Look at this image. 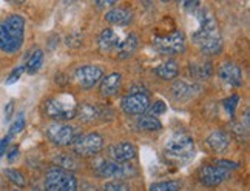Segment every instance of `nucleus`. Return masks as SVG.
<instances>
[{"label":"nucleus","instance_id":"f257e3e1","mask_svg":"<svg viewBox=\"0 0 250 191\" xmlns=\"http://www.w3.org/2000/svg\"><path fill=\"white\" fill-rule=\"evenodd\" d=\"M196 17L199 22V28L193 33L191 39L201 48V51L208 56H215L223 50V37H221L219 28L215 16L210 9L201 8L196 11Z\"/></svg>","mask_w":250,"mask_h":191},{"label":"nucleus","instance_id":"f03ea898","mask_svg":"<svg viewBox=\"0 0 250 191\" xmlns=\"http://www.w3.org/2000/svg\"><path fill=\"white\" fill-rule=\"evenodd\" d=\"M43 111L54 120H70L76 116L78 105L71 94H62L48 99L43 105Z\"/></svg>","mask_w":250,"mask_h":191},{"label":"nucleus","instance_id":"7ed1b4c3","mask_svg":"<svg viewBox=\"0 0 250 191\" xmlns=\"http://www.w3.org/2000/svg\"><path fill=\"white\" fill-rule=\"evenodd\" d=\"M166 153L173 160H187L195 154V140L187 133H175L166 143Z\"/></svg>","mask_w":250,"mask_h":191},{"label":"nucleus","instance_id":"20e7f679","mask_svg":"<svg viewBox=\"0 0 250 191\" xmlns=\"http://www.w3.org/2000/svg\"><path fill=\"white\" fill-rule=\"evenodd\" d=\"M45 191H78V180L70 171L51 168L45 176Z\"/></svg>","mask_w":250,"mask_h":191},{"label":"nucleus","instance_id":"39448f33","mask_svg":"<svg viewBox=\"0 0 250 191\" xmlns=\"http://www.w3.org/2000/svg\"><path fill=\"white\" fill-rule=\"evenodd\" d=\"M153 46L162 54H181L186 51V36L181 31H171L164 36H156L153 39Z\"/></svg>","mask_w":250,"mask_h":191},{"label":"nucleus","instance_id":"423d86ee","mask_svg":"<svg viewBox=\"0 0 250 191\" xmlns=\"http://www.w3.org/2000/svg\"><path fill=\"white\" fill-rule=\"evenodd\" d=\"M96 173H98V176L105 179L121 180L136 174V168L131 164H116L113 160H101L96 165Z\"/></svg>","mask_w":250,"mask_h":191},{"label":"nucleus","instance_id":"0eeeda50","mask_svg":"<svg viewBox=\"0 0 250 191\" xmlns=\"http://www.w3.org/2000/svg\"><path fill=\"white\" fill-rule=\"evenodd\" d=\"M150 108V97L146 88H133L122 100V110L128 114H144Z\"/></svg>","mask_w":250,"mask_h":191},{"label":"nucleus","instance_id":"6e6552de","mask_svg":"<svg viewBox=\"0 0 250 191\" xmlns=\"http://www.w3.org/2000/svg\"><path fill=\"white\" fill-rule=\"evenodd\" d=\"M104 147V139L98 133H88V134H83L76 137L73 142V150L78 156L82 157H91L102 150Z\"/></svg>","mask_w":250,"mask_h":191},{"label":"nucleus","instance_id":"1a4fd4ad","mask_svg":"<svg viewBox=\"0 0 250 191\" xmlns=\"http://www.w3.org/2000/svg\"><path fill=\"white\" fill-rule=\"evenodd\" d=\"M46 137L50 139L54 145L57 147H66L71 145L76 139V130L71 125H66V123H53V125L48 127L46 130Z\"/></svg>","mask_w":250,"mask_h":191},{"label":"nucleus","instance_id":"9d476101","mask_svg":"<svg viewBox=\"0 0 250 191\" xmlns=\"http://www.w3.org/2000/svg\"><path fill=\"white\" fill-rule=\"evenodd\" d=\"M104 76V70L98 65H85L81 68L76 70L74 77L82 88H93L96 83H98Z\"/></svg>","mask_w":250,"mask_h":191},{"label":"nucleus","instance_id":"9b49d317","mask_svg":"<svg viewBox=\"0 0 250 191\" xmlns=\"http://www.w3.org/2000/svg\"><path fill=\"white\" fill-rule=\"evenodd\" d=\"M2 25L5 28V31L8 33V36L13 39V42L19 48H22L23 39H25V19L19 14H13L6 17L2 22Z\"/></svg>","mask_w":250,"mask_h":191},{"label":"nucleus","instance_id":"f8f14e48","mask_svg":"<svg viewBox=\"0 0 250 191\" xmlns=\"http://www.w3.org/2000/svg\"><path fill=\"white\" fill-rule=\"evenodd\" d=\"M229 177H230V171L219 168L213 164L203 167L199 171V180L206 187H218L219 184H223L224 180H227Z\"/></svg>","mask_w":250,"mask_h":191},{"label":"nucleus","instance_id":"ddd939ff","mask_svg":"<svg viewBox=\"0 0 250 191\" xmlns=\"http://www.w3.org/2000/svg\"><path fill=\"white\" fill-rule=\"evenodd\" d=\"M136 154H138L136 147L130 142H121L110 148V156L113 162H116V164H130L136 157Z\"/></svg>","mask_w":250,"mask_h":191},{"label":"nucleus","instance_id":"4468645a","mask_svg":"<svg viewBox=\"0 0 250 191\" xmlns=\"http://www.w3.org/2000/svg\"><path fill=\"white\" fill-rule=\"evenodd\" d=\"M219 77L230 87H241L243 85V71L233 62H226L218 70Z\"/></svg>","mask_w":250,"mask_h":191},{"label":"nucleus","instance_id":"2eb2a0df","mask_svg":"<svg viewBox=\"0 0 250 191\" xmlns=\"http://www.w3.org/2000/svg\"><path fill=\"white\" fill-rule=\"evenodd\" d=\"M206 143L213 153H224L230 147V137L226 131L218 130L211 133V134H208V137L206 139Z\"/></svg>","mask_w":250,"mask_h":191},{"label":"nucleus","instance_id":"dca6fc26","mask_svg":"<svg viewBox=\"0 0 250 191\" xmlns=\"http://www.w3.org/2000/svg\"><path fill=\"white\" fill-rule=\"evenodd\" d=\"M105 20L111 25L125 26L131 23L133 13L128 8H113V9H108V13L105 14Z\"/></svg>","mask_w":250,"mask_h":191},{"label":"nucleus","instance_id":"f3484780","mask_svg":"<svg viewBox=\"0 0 250 191\" xmlns=\"http://www.w3.org/2000/svg\"><path fill=\"white\" fill-rule=\"evenodd\" d=\"M99 48L102 53H111L114 50H118L119 45H121V39H119V34L114 31V30H104L98 39Z\"/></svg>","mask_w":250,"mask_h":191},{"label":"nucleus","instance_id":"a211bd4d","mask_svg":"<svg viewBox=\"0 0 250 191\" xmlns=\"http://www.w3.org/2000/svg\"><path fill=\"white\" fill-rule=\"evenodd\" d=\"M198 93H199V88L196 85H190L184 80H178L173 83V87H171V94L176 100L191 99V97H195Z\"/></svg>","mask_w":250,"mask_h":191},{"label":"nucleus","instance_id":"6ab92c4d","mask_svg":"<svg viewBox=\"0 0 250 191\" xmlns=\"http://www.w3.org/2000/svg\"><path fill=\"white\" fill-rule=\"evenodd\" d=\"M122 85V76L119 73H111L108 74L107 77L102 80L101 85V94L105 96V97H110V96H114Z\"/></svg>","mask_w":250,"mask_h":191},{"label":"nucleus","instance_id":"aec40b11","mask_svg":"<svg viewBox=\"0 0 250 191\" xmlns=\"http://www.w3.org/2000/svg\"><path fill=\"white\" fill-rule=\"evenodd\" d=\"M158 77H161L162 80H173L178 77L179 74V66L175 60H167L164 63L158 65L155 70H153Z\"/></svg>","mask_w":250,"mask_h":191},{"label":"nucleus","instance_id":"412c9836","mask_svg":"<svg viewBox=\"0 0 250 191\" xmlns=\"http://www.w3.org/2000/svg\"><path fill=\"white\" fill-rule=\"evenodd\" d=\"M188 71L191 74V77L199 79V80H206L208 79L213 70H211V65L206 60H195L188 65Z\"/></svg>","mask_w":250,"mask_h":191},{"label":"nucleus","instance_id":"4be33fe9","mask_svg":"<svg viewBox=\"0 0 250 191\" xmlns=\"http://www.w3.org/2000/svg\"><path fill=\"white\" fill-rule=\"evenodd\" d=\"M138 50V37L134 34H130L127 39L122 40L118 48V57L119 59H128Z\"/></svg>","mask_w":250,"mask_h":191},{"label":"nucleus","instance_id":"5701e85b","mask_svg":"<svg viewBox=\"0 0 250 191\" xmlns=\"http://www.w3.org/2000/svg\"><path fill=\"white\" fill-rule=\"evenodd\" d=\"M76 116L82 122H94L96 119L101 117V110L98 107H94V105L83 103L79 107V110L76 111Z\"/></svg>","mask_w":250,"mask_h":191},{"label":"nucleus","instance_id":"b1692460","mask_svg":"<svg viewBox=\"0 0 250 191\" xmlns=\"http://www.w3.org/2000/svg\"><path fill=\"white\" fill-rule=\"evenodd\" d=\"M21 48H19L11 37L8 36V33L5 31V28L2 25V22H0V51H3V53H8V54H14L17 53Z\"/></svg>","mask_w":250,"mask_h":191},{"label":"nucleus","instance_id":"393cba45","mask_svg":"<svg viewBox=\"0 0 250 191\" xmlns=\"http://www.w3.org/2000/svg\"><path fill=\"white\" fill-rule=\"evenodd\" d=\"M138 127L142 131H158L162 128V123L158 117L148 114V116H141L138 119Z\"/></svg>","mask_w":250,"mask_h":191},{"label":"nucleus","instance_id":"a878e982","mask_svg":"<svg viewBox=\"0 0 250 191\" xmlns=\"http://www.w3.org/2000/svg\"><path fill=\"white\" fill-rule=\"evenodd\" d=\"M42 63H43V51L42 50H36L30 56V59H28L25 70L28 71V74H36L37 71L41 70Z\"/></svg>","mask_w":250,"mask_h":191},{"label":"nucleus","instance_id":"bb28decb","mask_svg":"<svg viewBox=\"0 0 250 191\" xmlns=\"http://www.w3.org/2000/svg\"><path fill=\"white\" fill-rule=\"evenodd\" d=\"M5 176L8 177L9 182L14 184L16 187H21V188L26 187V179H25V176H23L19 170L8 168V170L5 171Z\"/></svg>","mask_w":250,"mask_h":191},{"label":"nucleus","instance_id":"cd10ccee","mask_svg":"<svg viewBox=\"0 0 250 191\" xmlns=\"http://www.w3.org/2000/svg\"><path fill=\"white\" fill-rule=\"evenodd\" d=\"M181 182L178 180H166V182H156L151 184L150 191H179Z\"/></svg>","mask_w":250,"mask_h":191},{"label":"nucleus","instance_id":"c85d7f7f","mask_svg":"<svg viewBox=\"0 0 250 191\" xmlns=\"http://www.w3.org/2000/svg\"><path fill=\"white\" fill-rule=\"evenodd\" d=\"M56 164H59L62 170L70 171V173H71L73 170L78 168V164L74 162V159H71L70 156H66V154H59V156H57L56 157Z\"/></svg>","mask_w":250,"mask_h":191},{"label":"nucleus","instance_id":"c756f323","mask_svg":"<svg viewBox=\"0 0 250 191\" xmlns=\"http://www.w3.org/2000/svg\"><path fill=\"white\" fill-rule=\"evenodd\" d=\"M238 102H239V96L238 94H233V96H230L229 99H226L224 102H223V105H224V110L230 114V116H233L235 114V110H236V105H238Z\"/></svg>","mask_w":250,"mask_h":191},{"label":"nucleus","instance_id":"7c9ffc66","mask_svg":"<svg viewBox=\"0 0 250 191\" xmlns=\"http://www.w3.org/2000/svg\"><path fill=\"white\" fill-rule=\"evenodd\" d=\"M23 128H25V117H23V114H21V116L13 122L11 128H9V137L17 134V133H21Z\"/></svg>","mask_w":250,"mask_h":191},{"label":"nucleus","instance_id":"2f4dec72","mask_svg":"<svg viewBox=\"0 0 250 191\" xmlns=\"http://www.w3.org/2000/svg\"><path fill=\"white\" fill-rule=\"evenodd\" d=\"M105 191H130V188L121 180H111V182L105 184Z\"/></svg>","mask_w":250,"mask_h":191},{"label":"nucleus","instance_id":"473e14b6","mask_svg":"<svg viewBox=\"0 0 250 191\" xmlns=\"http://www.w3.org/2000/svg\"><path fill=\"white\" fill-rule=\"evenodd\" d=\"M216 167L223 168V170H227V171H233L236 168H239V164L238 162H233V160H227V159H219V160H215Z\"/></svg>","mask_w":250,"mask_h":191},{"label":"nucleus","instance_id":"72a5a7b5","mask_svg":"<svg viewBox=\"0 0 250 191\" xmlns=\"http://www.w3.org/2000/svg\"><path fill=\"white\" fill-rule=\"evenodd\" d=\"M23 71H25V66H19V68H16V70H13V73L8 76V79H6V85H13V83H16L19 79H21V76L23 74Z\"/></svg>","mask_w":250,"mask_h":191},{"label":"nucleus","instance_id":"f704fd0d","mask_svg":"<svg viewBox=\"0 0 250 191\" xmlns=\"http://www.w3.org/2000/svg\"><path fill=\"white\" fill-rule=\"evenodd\" d=\"M166 110H167V105L164 103V102H162V100H158L155 105H153V107H151V110H150V116H159V114H164L166 113Z\"/></svg>","mask_w":250,"mask_h":191},{"label":"nucleus","instance_id":"c9c22d12","mask_svg":"<svg viewBox=\"0 0 250 191\" xmlns=\"http://www.w3.org/2000/svg\"><path fill=\"white\" fill-rule=\"evenodd\" d=\"M13 113H14V102H8V103H6V107H5V120H6V122H8L9 119H11Z\"/></svg>","mask_w":250,"mask_h":191},{"label":"nucleus","instance_id":"e433bc0d","mask_svg":"<svg viewBox=\"0 0 250 191\" xmlns=\"http://www.w3.org/2000/svg\"><path fill=\"white\" fill-rule=\"evenodd\" d=\"M9 139L11 137H3V139H0V157L3 156V153L6 151V148H8V143H9Z\"/></svg>","mask_w":250,"mask_h":191},{"label":"nucleus","instance_id":"4c0bfd02","mask_svg":"<svg viewBox=\"0 0 250 191\" xmlns=\"http://www.w3.org/2000/svg\"><path fill=\"white\" fill-rule=\"evenodd\" d=\"M17 154H19V147H13V150L8 153V160L13 162L17 157Z\"/></svg>","mask_w":250,"mask_h":191},{"label":"nucleus","instance_id":"58836bf2","mask_svg":"<svg viewBox=\"0 0 250 191\" xmlns=\"http://www.w3.org/2000/svg\"><path fill=\"white\" fill-rule=\"evenodd\" d=\"M116 2H96V6L99 8H110V6H116Z\"/></svg>","mask_w":250,"mask_h":191},{"label":"nucleus","instance_id":"ea45409f","mask_svg":"<svg viewBox=\"0 0 250 191\" xmlns=\"http://www.w3.org/2000/svg\"><path fill=\"white\" fill-rule=\"evenodd\" d=\"M184 6H186L187 9H196V8L199 6V3H196V2H186Z\"/></svg>","mask_w":250,"mask_h":191},{"label":"nucleus","instance_id":"a19ab883","mask_svg":"<svg viewBox=\"0 0 250 191\" xmlns=\"http://www.w3.org/2000/svg\"><path fill=\"white\" fill-rule=\"evenodd\" d=\"M14 191H21V190H14Z\"/></svg>","mask_w":250,"mask_h":191}]
</instances>
